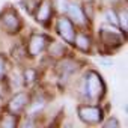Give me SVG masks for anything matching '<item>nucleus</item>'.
Returning <instances> with one entry per match:
<instances>
[{"mask_svg": "<svg viewBox=\"0 0 128 128\" xmlns=\"http://www.w3.org/2000/svg\"><path fill=\"white\" fill-rule=\"evenodd\" d=\"M104 90H106V86H104L102 78L96 72H94V71L88 72V77H86V92H88V96L92 98V100H98L104 94Z\"/></svg>", "mask_w": 128, "mask_h": 128, "instance_id": "f257e3e1", "label": "nucleus"}, {"mask_svg": "<svg viewBox=\"0 0 128 128\" xmlns=\"http://www.w3.org/2000/svg\"><path fill=\"white\" fill-rule=\"evenodd\" d=\"M78 116L83 122L86 124H100L101 119H102V112L101 108L98 107H94V106H83L78 108Z\"/></svg>", "mask_w": 128, "mask_h": 128, "instance_id": "f03ea898", "label": "nucleus"}, {"mask_svg": "<svg viewBox=\"0 0 128 128\" xmlns=\"http://www.w3.org/2000/svg\"><path fill=\"white\" fill-rule=\"evenodd\" d=\"M0 23L2 26L9 32V33H17L20 26H21V21H20V17L17 15L15 11L12 9H8L5 11L2 15H0Z\"/></svg>", "mask_w": 128, "mask_h": 128, "instance_id": "7ed1b4c3", "label": "nucleus"}, {"mask_svg": "<svg viewBox=\"0 0 128 128\" xmlns=\"http://www.w3.org/2000/svg\"><path fill=\"white\" fill-rule=\"evenodd\" d=\"M57 32H59V35L65 39L66 42H70V44H72L74 42V38H76V32H74V26H72V23L68 20V18H60L59 21H57Z\"/></svg>", "mask_w": 128, "mask_h": 128, "instance_id": "20e7f679", "label": "nucleus"}, {"mask_svg": "<svg viewBox=\"0 0 128 128\" xmlns=\"http://www.w3.org/2000/svg\"><path fill=\"white\" fill-rule=\"evenodd\" d=\"M101 38H102V42L107 44V45H120L122 39H120V35L118 32V29H107V27H102L101 29Z\"/></svg>", "mask_w": 128, "mask_h": 128, "instance_id": "39448f33", "label": "nucleus"}, {"mask_svg": "<svg viewBox=\"0 0 128 128\" xmlns=\"http://www.w3.org/2000/svg\"><path fill=\"white\" fill-rule=\"evenodd\" d=\"M45 47H47V38L42 36V35H33L30 42H29V54L30 56H38Z\"/></svg>", "mask_w": 128, "mask_h": 128, "instance_id": "423d86ee", "label": "nucleus"}, {"mask_svg": "<svg viewBox=\"0 0 128 128\" xmlns=\"http://www.w3.org/2000/svg\"><path fill=\"white\" fill-rule=\"evenodd\" d=\"M26 104H27V95H26V94H17V95L11 100L8 108H9L11 113H20V112L24 108Z\"/></svg>", "mask_w": 128, "mask_h": 128, "instance_id": "0eeeda50", "label": "nucleus"}, {"mask_svg": "<svg viewBox=\"0 0 128 128\" xmlns=\"http://www.w3.org/2000/svg\"><path fill=\"white\" fill-rule=\"evenodd\" d=\"M66 11H68L70 17H71L76 23H78V24H84V23H86V17H84V14H83V9H82L78 5H76V3H68Z\"/></svg>", "mask_w": 128, "mask_h": 128, "instance_id": "6e6552de", "label": "nucleus"}, {"mask_svg": "<svg viewBox=\"0 0 128 128\" xmlns=\"http://www.w3.org/2000/svg\"><path fill=\"white\" fill-rule=\"evenodd\" d=\"M50 15H51V8H50V3L48 2H42L38 12H36V20L42 24H45L48 20H50Z\"/></svg>", "mask_w": 128, "mask_h": 128, "instance_id": "1a4fd4ad", "label": "nucleus"}, {"mask_svg": "<svg viewBox=\"0 0 128 128\" xmlns=\"http://www.w3.org/2000/svg\"><path fill=\"white\" fill-rule=\"evenodd\" d=\"M72 44H76V47L80 48L82 51H89V48H90V39H89V36H86L84 33L76 35Z\"/></svg>", "mask_w": 128, "mask_h": 128, "instance_id": "9d476101", "label": "nucleus"}, {"mask_svg": "<svg viewBox=\"0 0 128 128\" xmlns=\"http://www.w3.org/2000/svg\"><path fill=\"white\" fill-rule=\"evenodd\" d=\"M36 80V72L33 70H26L24 71V83L26 84H32Z\"/></svg>", "mask_w": 128, "mask_h": 128, "instance_id": "9b49d317", "label": "nucleus"}, {"mask_svg": "<svg viewBox=\"0 0 128 128\" xmlns=\"http://www.w3.org/2000/svg\"><path fill=\"white\" fill-rule=\"evenodd\" d=\"M119 126H120V124H119V120L114 119V118H110V119H107V120L104 122V128H119Z\"/></svg>", "mask_w": 128, "mask_h": 128, "instance_id": "f8f14e48", "label": "nucleus"}, {"mask_svg": "<svg viewBox=\"0 0 128 128\" xmlns=\"http://www.w3.org/2000/svg\"><path fill=\"white\" fill-rule=\"evenodd\" d=\"M0 125H2V126H8V128H12L15 125V118L14 116H6V119H3L2 122H0Z\"/></svg>", "mask_w": 128, "mask_h": 128, "instance_id": "ddd939ff", "label": "nucleus"}, {"mask_svg": "<svg viewBox=\"0 0 128 128\" xmlns=\"http://www.w3.org/2000/svg\"><path fill=\"white\" fill-rule=\"evenodd\" d=\"M106 18H107V21H110L112 24H118V17H116V14H114L113 11H107V12H106Z\"/></svg>", "mask_w": 128, "mask_h": 128, "instance_id": "4468645a", "label": "nucleus"}, {"mask_svg": "<svg viewBox=\"0 0 128 128\" xmlns=\"http://www.w3.org/2000/svg\"><path fill=\"white\" fill-rule=\"evenodd\" d=\"M118 20H119V23H120L122 29H124V30H126V11H125V9L119 14V18H118Z\"/></svg>", "mask_w": 128, "mask_h": 128, "instance_id": "2eb2a0df", "label": "nucleus"}, {"mask_svg": "<svg viewBox=\"0 0 128 128\" xmlns=\"http://www.w3.org/2000/svg\"><path fill=\"white\" fill-rule=\"evenodd\" d=\"M8 84L5 83V82H2V83H0V98H3L6 94H8Z\"/></svg>", "mask_w": 128, "mask_h": 128, "instance_id": "dca6fc26", "label": "nucleus"}, {"mask_svg": "<svg viewBox=\"0 0 128 128\" xmlns=\"http://www.w3.org/2000/svg\"><path fill=\"white\" fill-rule=\"evenodd\" d=\"M66 6H68L66 0H57V9L59 11H66Z\"/></svg>", "mask_w": 128, "mask_h": 128, "instance_id": "f3484780", "label": "nucleus"}, {"mask_svg": "<svg viewBox=\"0 0 128 128\" xmlns=\"http://www.w3.org/2000/svg\"><path fill=\"white\" fill-rule=\"evenodd\" d=\"M3 71H5V60H3L2 56H0V76L3 74Z\"/></svg>", "mask_w": 128, "mask_h": 128, "instance_id": "a211bd4d", "label": "nucleus"}, {"mask_svg": "<svg viewBox=\"0 0 128 128\" xmlns=\"http://www.w3.org/2000/svg\"><path fill=\"white\" fill-rule=\"evenodd\" d=\"M101 63H104V65H112V60H101Z\"/></svg>", "mask_w": 128, "mask_h": 128, "instance_id": "6ab92c4d", "label": "nucleus"}]
</instances>
